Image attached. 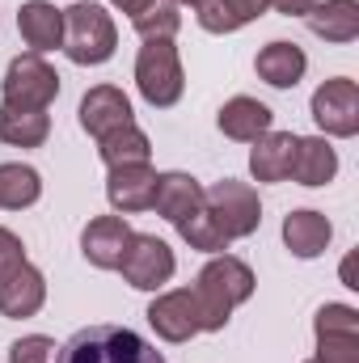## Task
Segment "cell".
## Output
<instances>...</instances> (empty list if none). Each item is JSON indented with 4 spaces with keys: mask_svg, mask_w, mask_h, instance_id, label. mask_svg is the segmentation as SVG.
Returning <instances> with one entry per match:
<instances>
[{
    "mask_svg": "<svg viewBox=\"0 0 359 363\" xmlns=\"http://www.w3.org/2000/svg\"><path fill=\"white\" fill-rule=\"evenodd\" d=\"M254 287H258V279H254V271H250L241 258L216 254V258L199 271V279H194V300H199L203 334H220V330L228 325L233 308L254 296Z\"/></svg>",
    "mask_w": 359,
    "mask_h": 363,
    "instance_id": "obj_1",
    "label": "cell"
},
{
    "mask_svg": "<svg viewBox=\"0 0 359 363\" xmlns=\"http://www.w3.org/2000/svg\"><path fill=\"white\" fill-rule=\"evenodd\" d=\"M51 363H165V355L127 325H85L55 347Z\"/></svg>",
    "mask_w": 359,
    "mask_h": 363,
    "instance_id": "obj_2",
    "label": "cell"
},
{
    "mask_svg": "<svg viewBox=\"0 0 359 363\" xmlns=\"http://www.w3.org/2000/svg\"><path fill=\"white\" fill-rule=\"evenodd\" d=\"M114 47H118V30H114V17L101 4L77 0V4L64 9V43H60V51L72 64L97 68V64H106L114 55Z\"/></svg>",
    "mask_w": 359,
    "mask_h": 363,
    "instance_id": "obj_3",
    "label": "cell"
},
{
    "mask_svg": "<svg viewBox=\"0 0 359 363\" xmlns=\"http://www.w3.org/2000/svg\"><path fill=\"white\" fill-rule=\"evenodd\" d=\"M136 89L153 110H170L182 101L186 72H182V55L174 38H144L140 55H136Z\"/></svg>",
    "mask_w": 359,
    "mask_h": 363,
    "instance_id": "obj_4",
    "label": "cell"
},
{
    "mask_svg": "<svg viewBox=\"0 0 359 363\" xmlns=\"http://www.w3.org/2000/svg\"><path fill=\"white\" fill-rule=\"evenodd\" d=\"M203 207L211 211V220L224 228L228 241L254 237L258 224H263V203H258V190L250 182L224 178L216 186H203Z\"/></svg>",
    "mask_w": 359,
    "mask_h": 363,
    "instance_id": "obj_5",
    "label": "cell"
},
{
    "mask_svg": "<svg viewBox=\"0 0 359 363\" xmlns=\"http://www.w3.org/2000/svg\"><path fill=\"white\" fill-rule=\"evenodd\" d=\"M0 97L4 106H17V110H47L60 97V72L34 51L17 55L0 81Z\"/></svg>",
    "mask_w": 359,
    "mask_h": 363,
    "instance_id": "obj_6",
    "label": "cell"
},
{
    "mask_svg": "<svg viewBox=\"0 0 359 363\" xmlns=\"http://www.w3.org/2000/svg\"><path fill=\"white\" fill-rule=\"evenodd\" d=\"M118 271H123V279H127L136 291H161V287L174 279V271H178V258H174V250H170L161 237H153V233H131Z\"/></svg>",
    "mask_w": 359,
    "mask_h": 363,
    "instance_id": "obj_7",
    "label": "cell"
},
{
    "mask_svg": "<svg viewBox=\"0 0 359 363\" xmlns=\"http://www.w3.org/2000/svg\"><path fill=\"white\" fill-rule=\"evenodd\" d=\"M313 123L330 135V140H351L359 135V85L351 77H334L309 101Z\"/></svg>",
    "mask_w": 359,
    "mask_h": 363,
    "instance_id": "obj_8",
    "label": "cell"
},
{
    "mask_svg": "<svg viewBox=\"0 0 359 363\" xmlns=\"http://www.w3.org/2000/svg\"><path fill=\"white\" fill-rule=\"evenodd\" d=\"M317 363H359V313L351 304H321L313 317Z\"/></svg>",
    "mask_w": 359,
    "mask_h": 363,
    "instance_id": "obj_9",
    "label": "cell"
},
{
    "mask_svg": "<svg viewBox=\"0 0 359 363\" xmlns=\"http://www.w3.org/2000/svg\"><path fill=\"white\" fill-rule=\"evenodd\" d=\"M144 317H148V325L157 330V338H165V342H190L194 334H203V317H199L194 287L161 291V296L148 304Z\"/></svg>",
    "mask_w": 359,
    "mask_h": 363,
    "instance_id": "obj_10",
    "label": "cell"
},
{
    "mask_svg": "<svg viewBox=\"0 0 359 363\" xmlns=\"http://www.w3.org/2000/svg\"><path fill=\"white\" fill-rule=\"evenodd\" d=\"M43 304H47V279L30 258L0 271V317L21 321V317H34Z\"/></svg>",
    "mask_w": 359,
    "mask_h": 363,
    "instance_id": "obj_11",
    "label": "cell"
},
{
    "mask_svg": "<svg viewBox=\"0 0 359 363\" xmlns=\"http://www.w3.org/2000/svg\"><path fill=\"white\" fill-rule=\"evenodd\" d=\"M127 241H131L127 216H93L85 224V233H81V254L97 271H118Z\"/></svg>",
    "mask_w": 359,
    "mask_h": 363,
    "instance_id": "obj_12",
    "label": "cell"
},
{
    "mask_svg": "<svg viewBox=\"0 0 359 363\" xmlns=\"http://www.w3.org/2000/svg\"><path fill=\"white\" fill-rule=\"evenodd\" d=\"M77 114H81V127L89 131L93 140H101V135H110V131L136 123L131 97L123 89H114V85H93V89L81 97V110H77Z\"/></svg>",
    "mask_w": 359,
    "mask_h": 363,
    "instance_id": "obj_13",
    "label": "cell"
},
{
    "mask_svg": "<svg viewBox=\"0 0 359 363\" xmlns=\"http://www.w3.org/2000/svg\"><path fill=\"white\" fill-rule=\"evenodd\" d=\"M153 190H157V169L153 165H118L106 178V199L114 207V216H136L153 207Z\"/></svg>",
    "mask_w": 359,
    "mask_h": 363,
    "instance_id": "obj_14",
    "label": "cell"
},
{
    "mask_svg": "<svg viewBox=\"0 0 359 363\" xmlns=\"http://www.w3.org/2000/svg\"><path fill=\"white\" fill-rule=\"evenodd\" d=\"M330 237H334V224L326 220V211H313V207H300L292 216H283V245L292 258H321L330 250Z\"/></svg>",
    "mask_w": 359,
    "mask_h": 363,
    "instance_id": "obj_15",
    "label": "cell"
},
{
    "mask_svg": "<svg viewBox=\"0 0 359 363\" xmlns=\"http://www.w3.org/2000/svg\"><path fill=\"white\" fill-rule=\"evenodd\" d=\"M203 207V182L190 178V174H157V190H153V207L148 211H157L161 220H170V224H182L186 216H194Z\"/></svg>",
    "mask_w": 359,
    "mask_h": 363,
    "instance_id": "obj_16",
    "label": "cell"
},
{
    "mask_svg": "<svg viewBox=\"0 0 359 363\" xmlns=\"http://www.w3.org/2000/svg\"><path fill=\"white\" fill-rule=\"evenodd\" d=\"M270 123H275L270 106L258 101V97H245V93L228 97V101L220 106V114H216V127H220L228 140H237V144H254L258 135L270 131Z\"/></svg>",
    "mask_w": 359,
    "mask_h": 363,
    "instance_id": "obj_17",
    "label": "cell"
},
{
    "mask_svg": "<svg viewBox=\"0 0 359 363\" xmlns=\"http://www.w3.org/2000/svg\"><path fill=\"white\" fill-rule=\"evenodd\" d=\"M17 30L34 55H47L64 43V9H55L47 0H26L17 13Z\"/></svg>",
    "mask_w": 359,
    "mask_h": 363,
    "instance_id": "obj_18",
    "label": "cell"
},
{
    "mask_svg": "<svg viewBox=\"0 0 359 363\" xmlns=\"http://www.w3.org/2000/svg\"><path fill=\"white\" fill-rule=\"evenodd\" d=\"M338 174V152L326 135H296V152H292V174L300 186H326Z\"/></svg>",
    "mask_w": 359,
    "mask_h": 363,
    "instance_id": "obj_19",
    "label": "cell"
},
{
    "mask_svg": "<svg viewBox=\"0 0 359 363\" xmlns=\"http://www.w3.org/2000/svg\"><path fill=\"white\" fill-rule=\"evenodd\" d=\"M304 26L326 43H355L359 38V0H317L304 13Z\"/></svg>",
    "mask_w": 359,
    "mask_h": 363,
    "instance_id": "obj_20",
    "label": "cell"
},
{
    "mask_svg": "<svg viewBox=\"0 0 359 363\" xmlns=\"http://www.w3.org/2000/svg\"><path fill=\"white\" fill-rule=\"evenodd\" d=\"M254 68H258V77L267 81L270 89H296V85H300V77L309 72V55H304L296 43L275 38V43H267V47L258 51Z\"/></svg>",
    "mask_w": 359,
    "mask_h": 363,
    "instance_id": "obj_21",
    "label": "cell"
},
{
    "mask_svg": "<svg viewBox=\"0 0 359 363\" xmlns=\"http://www.w3.org/2000/svg\"><path fill=\"white\" fill-rule=\"evenodd\" d=\"M292 152H296V135L292 131L258 135L254 148H250V174H254V182H283L292 174Z\"/></svg>",
    "mask_w": 359,
    "mask_h": 363,
    "instance_id": "obj_22",
    "label": "cell"
},
{
    "mask_svg": "<svg viewBox=\"0 0 359 363\" xmlns=\"http://www.w3.org/2000/svg\"><path fill=\"white\" fill-rule=\"evenodd\" d=\"M270 9V0H203L194 13H199V26L207 34H237L241 26L258 21Z\"/></svg>",
    "mask_w": 359,
    "mask_h": 363,
    "instance_id": "obj_23",
    "label": "cell"
},
{
    "mask_svg": "<svg viewBox=\"0 0 359 363\" xmlns=\"http://www.w3.org/2000/svg\"><path fill=\"white\" fill-rule=\"evenodd\" d=\"M51 135V114L47 110H17L0 101V140L9 148H43Z\"/></svg>",
    "mask_w": 359,
    "mask_h": 363,
    "instance_id": "obj_24",
    "label": "cell"
},
{
    "mask_svg": "<svg viewBox=\"0 0 359 363\" xmlns=\"http://www.w3.org/2000/svg\"><path fill=\"white\" fill-rule=\"evenodd\" d=\"M97 157H101L106 169H118V165H148L153 144H148V135H144L136 123H127V127H118V131H110V135L97 140Z\"/></svg>",
    "mask_w": 359,
    "mask_h": 363,
    "instance_id": "obj_25",
    "label": "cell"
},
{
    "mask_svg": "<svg viewBox=\"0 0 359 363\" xmlns=\"http://www.w3.org/2000/svg\"><path fill=\"white\" fill-rule=\"evenodd\" d=\"M43 199V178L38 169L21 165V161H9L0 165V211H26Z\"/></svg>",
    "mask_w": 359,
    "mask_h": 363,
    "instance_id": "obj_26",
    "label": "cell"
},
{
    "mask_svg": "<svg viewBox=\"0 0 359 363\" xmlns=\"http://www.w3.org/2000/svg\"><path fill=\"white\" fill-rule=\"evenodd\" d=\"M174 228H178V237L190 245V250H203V254H224V250L233 245V241L224 237V228L211 220V211H207V207H199L194 216H186V220L174 224Z\"/></svg>",
    "mask_w": 359,
    "mask_h": 363,
    "instance_id": "obj_27",
    "label": "cell"
},
{
    "mask_svg": "<svg viewBox=\"0 0 359 363\" xmlns=\"http://www.w3.org/2000/svg\"><path fill=\"white\" fill-rule=\"evenodd\" d=\"M131 30H136L140 38H174V34L182 30L178 4H170V0H153L144 13L131 17Z\"/></svg>",
    "mask_w": 359,
    "mask_h": 363,
    "instance_id": "obj_28",
    "label": "cell"
},
{
    "mask_svg": "<svg viewBox=\"0 0 359 363\" xmlns=\"http://www.w3.org/2000/svg\"><path fill=\"white\" fill-rule=\"evenodd\" d=\"M55 359V342L47 334H26L9 347V363H51Z\"/></svg>",
    "mask_w": 359,
    "mask_h": 363,
    "instance_id": "obj_29",
    "label": "cell"
},
{
    "mask_svg": "<svg viewBox=\"0 0 359 363\" xmlns=\"http://www.w3.org/2000/svg\"><path fill=\"white\" fill-rule=\"evenodd\" d=\"M21 258H26L21 237H17L13 228H0V271H4V267H13V262H21Z\"/></svg>",
    "mask_w": 359,
    "mask_h": 363,
    "instance_id": "obj_30",
    "label": "cell"
},
{
    "mask_svg": "<svg viewBox=\"0 0 359 363\" xmlns=\"http://www.w3.org/2000/svg\"><path fill=\"white\" fill-rule=\"evenodd\" d=\"M317 0H270V9H279L283 17H304Z\"/></svg>",
    "mask_w": 359,
    "mask_h": 363,
    "instance_id": "obj_31",
    "label": "cell"
},
{
    "mask_svg": "<svg viewBox=\"0 0 359 363\" xmlns=\"http://www.w3.org/2000/svg\"><path fill=\"white\" fill-rule=\"evenodd\" d=\"M110 4H114V9H123L127 17H136V13H144V9H148L153 0H110Z\"/></svg>",
    "mask_w": 359,
    "mask_h": 363,
    "instance_id": "obj_32",
    "label": "cell"
},
{
    "mask_svg": "<svg viewBox=\"0 0 359 363\" xmlns=\"http://www.w3.org/2000/svg\"><path fill=\"white\" fill-rule=\"evenodd\" d=\"M170 4H190V9H199L203 0H170Z\"/></svg>",
    "mask_w": 359,
    "mask_h": 363,
    "instance_id": "obj_33",
    "label": "cell"
},
{
    "mask_svg": "<svg viewBox=\"0 0 359 363\" xmlns=\"http://www.w3.org/2000/svg\"><path fill=\"white\" fill-rule=\"evenodd\" d=\"M304 363H317V359H304Z\"/></svg>",
    "mask_w": 359,
    "mask_h": 363,
    "instance_id": "obj_34",
    "label": "cell"
}]
</instances>
